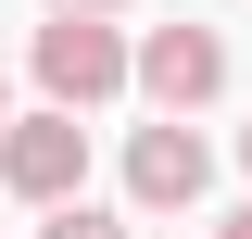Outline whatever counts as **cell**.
Wrapping results in <instances>:
<instances>
[{
	"mask_svg": "<svg viewBox=\"0 0 252 239\" xmlns=\"http://www.w3.org/2000/svg\"><path fill=\"white\" fill-rule=\"evenodd\" d=\"M0 189H13V202H76V189H89V126L63 114V101H38V114H13L0 126Z\"/></svg>",
	"mask_w": 252,
	"mask_h": 239,
	"instance_id": "1",
	"label": "cell"
},
{
	"mask_svg": "<svg viewBox=\"0 0 252 239\" xmlns=\"http://www.w3.org/2000/svg\"><path fill=\"white\" fill-rule=\"evenodd\" d=\"M26 63H38V89H51L63 114H89V101L126 89V38H114V13H51Z\"/></svg>",
	"mask_w": 252,
	"mask_h": 239,
	"instance_id": "2",
	"label": "cell"
},
{
	"mask_svg": "<svg viewBox=\"0 0 252 239\" xmlns=\"http://www.w3.org/2000/svg\"><path fill=\"white\" fill-rule=\"evenodd\" d=\"M126 89H152V114H202V101L227 89V38L215 26H152L126 51Z\"/></svg>",
	"mask_w": 252,
	"mask_h": 239,
	"instance_id": "3",
	"label": "cell"
},
{
	"mask_svg": "<svg viewBox=\"0 0 252 239\" xmlns=\"http://www.w3.org/2000/svg\"><path fill=\"white\" fill-rule=\"evenodd\" d=\"M202 189H215V151H202L189 114H164V126L126 139V202H139V214H189Z\"/></svg>",
	"mask_w": 252,
	"mask_h": 239,
	"instance_id": "4",
	"label": "cell"
},
{
	"mask_svg": "<svg viewBox=\"0 0 252 239\" xmlns=\"http://www.w3.org/2000/svg\"><path fill=\"white\" fill-rule=\"evenodd\" d=\"M38 239H139V227L101 214V202H51V227H38Z\"/></svg>",
	"mask_w": 252,
	"mask_h": 239,
	"instance_id": "5",
	"label": "cell"
},
{
	"mask_svg": "<svg viewBox=\"0 0 252 239\" xmlns=\"http://www.w3.org/2000/svg\"><path fill=\"white\" fill-rule=\"evenodd\" d=\"M51 13H126V0H51Z\"/></svg>",
	"mask_w": 252,
	"mask_h": 239,
	"instance_id": "6",
	"label": "cell"
},
{
	"mask_svg": "<svg viewBox=\"0 0 252 239\" xmlns=\"http://www.w3.org/2000/svg\"><path fill=\"white\" fill-rule=\"evenodd\" d=\"M215 239H252V202H240V214H227V227H215Z\"/></svg>",
	"mask_w": 252,
	"mask_h": 239,
	"instance_id": "7",
	"label": "cell"
},
{
	"mask_svg": "<svg viewBox=\"0 0 252 239\" xmlns=\"http://www.w3.org/2000/svg\"><path fill=\"white\" fill-rule=\"evenodd\" d=\"M0 126H13V76H0Z\"/></svg>",
	"mask_w": 252,
	"mask_h": 239,
	"instance_id": "8",
	"label": "cell"
},
{
	"mask_svg": "<svg viewBox=\"0 0 252 239\" xmlns=\"http://www.w3.org/2000/svg\"><path fill=\"white\" fill-rule=\"evenodd\" d=\"M240 177H252V126H240Z\"/></svg>",
	"mask_w": 252,
	"mask_h": 239,
	"instance_id": "9",
	"label": "cell"
}]
</instances>
